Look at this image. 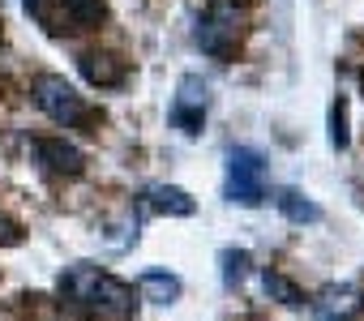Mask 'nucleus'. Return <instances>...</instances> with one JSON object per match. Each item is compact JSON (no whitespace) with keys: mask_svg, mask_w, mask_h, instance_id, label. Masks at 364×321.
<instances>
[{"mask_svg":"<svg viewBox=\"0 0 364 321\" xmlns=\"http://www.w3.org/2000/svg\"><path fill=\"white\" fill-rule=\"evenodd\" d=\"M60 295H69L73 304H86L103 317H129L133 312V287H124L120 278L112 274H99L95 266H73L65 278H60Z\"/></svg>","mask_w":364,"mask_h":321,"instance_id":"f257e3e1","label":"nucleus"},{"mask_svg":"<svg viewBox=\"0 0 364 321\" xmlns=\"http://www.w3.org/2000/svg\"><path fill=\"white\" fill-rule=\"evenodd\" d=\"M228 202H236V206H262L266 202V158L253 146L228 150Z\"/></svg>","mask_w":364,"mask_h":321,"instance_id":"f03ea898","label":"nucleus"},{"mask_svg":"<svg viewBox=\"0 0 364 321\" xmlns=\"http://www.w3.org/2000/svg\"><path fill=\"white\" fill-rule=\"evenodd\" d=\"M31 94H35V103H39L56 124H90V107H86V99H82L77 86L65 82V77H56V73H39V77L31 82Z\"/></svg>","mask_w":364,"mask_h":321,"instance_id":"7ed1b4c3","label":"nucleus"},{"mask_svg":"<svg viewBox=\"0 0 364 321\" xmlns=\"http://www.w3.org/2000/svg\"><path fill=\"white\" fill-rule=\"evenodd\" d=\"M240 35V13L232 0H215V5L198 18V48L210 52V56H232V43Z\"/></svg>","mask_w":364,"mask_h":321,"instance_id":"20e7f679","label":"nucleus"},{"mask_svg":"<svg viewBox=\"0 0 364 321\" xmlns=\"http://www.w3.org/2000/svg\"><path fill=\"white\" fill-rule=\"evenodd\" d=\"M171 124L185 133V137H198L202 124H206V82L185 73L180 77V90H176V103H171Z\"/></svg>","mask_w":364,"mask_h":321,"instance_id":"39448f33","label":"nucleus"},{"mask_svg":"<svg viewBox=\"0 0 364 321\" xmlns=\"http://www.w3.org/2000/svg\"><path fill=\"white\" fill-rule=\"evenodd\" d=\"M35 154H39V163H43L48 172H56V176H77V172L86 168L82 150H77L73 141H65V137H39V141H35Z\"/></svg>","mask_w":364,"mask_h":321,"instance_id":"423d86ee","label":"nucleus"},{"mask_svg":"<svg viewBox=\"0 0 364 321\" xmlns=\"http://www.w3.org/2000/svg\"><path fill=\"white\" fill-rule=\"evenodd\" d=\"M360 291L355 287H326L317 300H313V317L317 321H351L360 312Z\"/></svg>","mask_w":364,"mask_h":321,"instance_id":"0eeeda50","label":"nucleus"},{"mask_svg":"<svg viewBox=\"0 0 364 321\" xmlns=\"http://www.w3.org/2000/svg\"><path fill=\"white\" fill-rule=\"evenodd\" d=\"M146 202L159 210V214H176V219H189L198 210V202L185 193V189H176V185H154L146 189Z\"/></svg>","mask_w":364,"mask_h":321,"instance_id":"6e6552de","label":"nucleus"},{"mask_svg":"<svg viewBox=\"0 0 364 321\" xmlns=\"http://www.w3.org/2000/svg\"><path fill=\"white\" fill-rule=\"evenodd\" d=\"M137 287H141V295L154 300V304H176V300H180V278L167 274V270H146Z\"/></svg>","mask_w":364,"mask_h":321,"instance_id":"1a4fd4ad","label":"nucleus"},{"mask_svg":"<svg viewBox=\"0 0 364 321\" xmlns=\"http://www.w3.org/2000/svg\"><path fill=\"white\" fill-rule=\"evenodd\" d=\"M274 206L291 219V223H321V206L317 202H309L304 193H296V189H283L279 197H274Z\"/></svg>","mask_w":364,"mask_h":321,"instance_id":"9d476101","label":"nucleus"},{"mask_svg":"<svg viewBox=\"0 0 364 321\" xmlns=\"http://www.w3.org/2000/svg\"><path fill=\"white\" fill-rule=\"evenodd\" d=\"M219 261H223V287H228V291H236V287L249 278L253 257H249L245 249H223V253H219Z\"/></svg>","mask_w":364,"mask_h":321,"instance_id":"9b49d317","label":"nucleus"},{"mask_svg":"<svg viewBox=\"0 0 364 321\" xmlns=\"http://www.w3.org/2000/svg\"><path fill=\"white\" fill-rule=\"evenodd\" d=\"M107 60H112V56H82V73H86L95 86H116V82L124 77V69H112Z\"/></svg>","mask_w":364,"mask_h":321,"instance_id":"f8f14e48","label":"nucleus"},{"mask_svg":"<svg viewBox=\"0 0 364 321\" xmlns=\"http://www.w3.org/2000/svg\"><path fill=\"white\" fill-rule=\"evenodd\" d=\"M262 287H266V295H274L279 304H300V300H304L300 287H296L291 278H283L279 270H266V274H262Z\"/></svg>","mask_w":364,"mask_h":321,"instance_id":"ddd939ff","label":"nucleus"},{"mask_svg":"<svg viewBox=\"0 0 364 321\" xmlns=\"http://www.w3.org/2000/svg\"><path fill=\"white\" fill-rule=\"evenodd\" d=\"M65 13L73 26H99L103 22V0H65Z\"/></svg>","mask_w":364,"mask_h":321,"instance_id":"4468645a","label":"nucleus"},{"mask_svg":"<svg viewBox=\"0 0 364 321\" xmlns=\"http://www.w3.org/2000/svg\"><path fill=\"white\" fill-rule=\"evenodd\" d=\"M330 141L338 150H347V116H343V103H334V111H330Z\"/></svg>","mask_w":364,"mask_h":321,"instance_id":"2eb2a0df","label":"nucleus"},{"mask_svg":"<svg viewBox=\"0 0 364 321\" xmlns=\"http://www.w3.org/2000/svg\"><path fill=\"white\" fill-rule=\"evenodd\" d=\"M0 240H5V244H18L22 236H18V227H14V223H5V219H0Z\"/></svg>","mask_w":364,"mask_h":321,"instance_id":"dca6fc26","label":"nucleus"},{"mask_svg":"<svg viewBox=\"0 0 364 321\" xmlns=\"http://www.w3.org/2000/svg\"><path fill=\"white\" fill-rule=\"evenodd\" d=\"M22 5H26V13H35V18L43 13V0H22Z\"/></svg>","mask_w":364,"mask_h":321,"instance_id":"f3484780","label":"nucleus"}]
</instances>
